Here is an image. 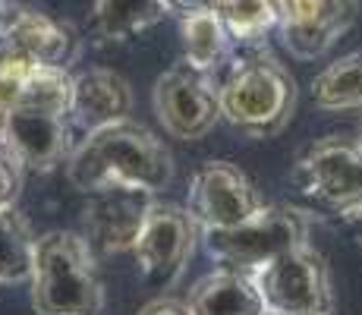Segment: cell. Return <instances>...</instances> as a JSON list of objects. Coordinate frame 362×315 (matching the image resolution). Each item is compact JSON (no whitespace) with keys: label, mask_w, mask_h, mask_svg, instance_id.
I'll use <instances>...</instances> for the list:
<instances>
[{"label":"cell","mask_w":362,"mask_h":315,"mask_svg":"<svg viewBox=\"0 0 362 315\" xmlns=\"http://www.w3.org/2000/svg\"><path fill=\"white\" fill-rule=\"evenodd\" d=\"M264 315H331V312H281V309H264Z\"/></svg>","instance_id":"cell-28"},{"label":"cell","mask_w":362,"mask_h":315,"mask_svg":"<svg viewBox=\"0 0 362 315\" xmlns=\"http://www.w3.org/2000/svg\"><path fill=\"white\" fill-rule=\"evenodd\" d=\"M340 221H344V227L362 243V199L353 202V205H346V208H340Z\"/></svg>","instance_id":"cell-25"},{"label":"cell","mask_w":362,"mask_h":315,"mask_svg":"<svg viewBox=\"0 0 362 315\" xmlns=\"http://www.w3.org/2000/svg\"><path fill=\"white\" fill-rule=\"evenodd\" d=\"M29 281L38 315H98L104 306L95 249L73 230H51L35 240Z\"/></svg>","instance_id":"cell-2"},{"label":"cell","mask_w":362,"mask_h":315,"mask_svg":"<svg viewBox=\"0 0 362 315\" xmlns=\"http://www.w3.org/2000/svg\"><path fill=\"white\" fill-rule=\"evenodd\" d=\"M23 186V164L13 158L10 149H0V205H16Z\"/></svg>","instance_id":"cell-22"},{"label":"cell","mask_w":362,"mask_h":315,"mask_svg":"<svg viewBox=\"0 0 362 315\" xmlns=\"http://www.w3.org/2000/svg\"><path fill=\"white\" fill-rule=\"evenodd\" d=\"M264 306L281 312H331L328 265L309 243L287 249L252 271Z\"/></svg>","instance_id":"cell-7"},{"label":"cell","mask_w":362,"mask_h":315,"mask_svg":"<svg viewBox=\"0 0 362 315\" xmlns=\"http://www.w3.org/2000/svg\"><path fill=\"white\" fill-rule=\"evenodd\" d=\"M186 208L202 230H227L262 208L252 180L230 161H208L189 183Z\"/></svg>","instance_id":"cell-9"},{"label":"cell","mask_w":362,"mask_h":315,"mask_svg":"<svg viewBox=\"0 0 362 315\" xmlns=\"http://www.w3.org/2000/svg\"><path fill=\"white\" fill-rule=\"evenodd\" d=\"M218 13L227 32L240 45H252L264 38L281 19L277 0H218Z\"/></svg>","instance_id":"cell-20"},{"label":"cell","mask_w":362,"mask_h":315,"mask_svg":"<svg viewBox=\"0 0 362 315\" xmlns=\"http://www.w3.org/2000/svg\"><path fill=\"white\" fill-rule=\"evenodd\" d=\"M86 195L88 202L82 212V236L95 249V256L132 252L158 202V193L142 186H104Z\"/></svg>","instance_id":"cell-8"},{"label":"cell","mask_w":362,"mask_h":315,"mask_svg":"<svg viewBox=\"0 0 362 315\" xmlns=\"http://www.w3.org/2000/svg\"><path fill=\"white\" fill-rule=\"evenodd\" d=\"M186 303L192 315H264L268 309L252 271L227 268V265L202 277L189 290Z\"/></svg>","instance_id":"cell-15"},{"label":"cell","mask_w":362,"mask_h":315,"mask_svg":"<svg viewBox=\"0 0 362 315\" xmlns=\"http://www.w3.org/2000/svg\"><path fill=\"white\" fill-rule=\"evenodd\" d=\"M180 35H183L186 63L196 69H205V73H214L224 63L227 51H230V41H233L218 10H199V13L183 16Z\"/></svg>","instance_id":"cell-16"},{"label":"cell","mask_w":362,"mask_h":315,"mask_svg":"<svg viewBox=\"0 0 362 315\" xmlns=\"http://www.w3.org/2000/svg\"><path fill=\"white\" fill-rule=\"evenodd\" d=\"M293 183L318 205L346 208L362 199V139L325 136L299 155Z\"/></svg>","instance_id":"cell-5"},{"label":"cell","mask_w":362,"mask_h":315,"mask_svg":"<svg viewBox=\"0 0 362 315\" xmlns=\"http://www.w3.org/2000/svg\"><path fill=\"white\" fill-rule=\"evenodd\" d=\"M0 51L32 63V67H66L76 51V35L47 13L16 10L13 23L0 35Z\"/></svg>","instance_id":"cell-14"},{"label":"cell","mask_w":362,"mask_h":315,"mask_svg":"<svg viewBox=\"0 0 362 315\" xmlns=\"http://www.w3.org/2000/svg\"><path fill=\"white\" fill-rule=\"evenodd\" d=\"M132 114V88L114 69H86L73 76V98H69V126L73 132H88L127 120Z\"/></svg>","instance_id":"cell-13"},{"label":"cell","mask_w":362,"mask_h":315,"mask_svg":"<svg viewBox=\"0 0 362 315\" xmlns=\"http://www.w3.org/2000/svg\"><path fill=\"white\" fill-rule=\"evenodd\" d=\"M139 315H192V309H189V303H183V299L161 297V299H151L148 306H142Z\"/></svg>","instance_id":"cell-23"},{"label":"cell","mask_w":362,"mask_h":315,"mask_svg":"<svg viewBox=\"0 0 362 315\" xmlns=\"http://www.w3.org/2000/svg\"><path fill=\"white\" fill-rule=\"evenodd\" d=\"M35 236L16 205H0V284H19L32 277Z\"/></svg>","instance_id":"cell-19"},{"label":"cell","mask_w":362,"mask_h":315,"mask_svg":"<svg viewBox=\"0 0 362 315\" xmlns=\"http://www.w3.org/2000/svg\"><path fill=\"white\" fill-rule=\"evenodd\" d=\"M277 29L296 60L328 54L359 16V0H277Z\"/></svg>","instance_id":"cell-11"},{"label":"cell","mask_w":362,"mask_h":315,"mask_svg":"<svg viewBox=\"0 0 362 315\" xmlns=\"http://www.w3.org/2000/svg\"><path fill=\"white\" fill-rule=\"evenodd\" d=\"M6 130H10V110L0 108V149H6Z\"/></svg>","instance_id":"cell-27"},{"label":"cell","mask_w":362,"mask_h":315,"mask_svg":"<svg viewBox=\"0 0 362 315\" xmlns=\"http://www.w3.org/2000/svg\"><path fill=\"white\" fill-rule=\"evenodd\" d=\"M359 139H362V108H359Z\"/></svg>","instance_id":"cell-29"},{"label":"cell","mask_w":362,"mask_h":315,"mask_svg":"<svg viewBox=\"0 0 362 315\" xmlns=\"http://www.w3.org/2000/svg\"><path fill=\"white\" fill-rule=\"evenodd\" d=\"M312 98L322 110H359L362 108V51L344 54L325 67L312 82Z\"/></svg>","instance_id":"cell-17"},{"label":"cell","mask_w":362,"mask_h":315,"mask_svg":"<svg viewBox=\"0 0 362 315\" xmlns=\"http://www.w3.org/2000/svg\"><path fill=\"white\" fill-rule=\"evenodd\" d=\"M6 149L29 171H38V173L54 171L73 151V126H69V117L57 114V110L32 108V104H16L10 110Z\"/></svg>","instance_id":"cell-12"},{"label":"cell","mask_w":362,"mask_h":315,"mask_svg":"<svg viewBox=\"0 0 362 315\" xmlns=\"http://www.w3.org/2000/svg\"><path fill=\"white\" fill-rule=\"evenodd\" d=\"M312 221L290 205H262L252 218L227 230H202L205 252L227 268L255 271L271 258L309 243Z\"/></svg>","instance_id":"cell-4"},{"label":"cell","mask_w":362,"mask_h":315,"mask_svg":"<svg viewBox=\"0 0 362 315\" xmlns=\"http://www.w3.org/2000/svg\"><path fill=\"white\" fill-rule=\"evenodd\" d=\"M218 104L221 117L243 136H277L296 110V79L274 57L249 54L233 60L218 82Z\"/></svg>","instance_id":"cell-3"},{"label":"cell","mask_w":362,"mask_h":315,"mask_svg":"<svg viewBox=\"0 0 362 315\" xmlns=\"http://www.w3.org/2000/svg\"><path fill=\"white\" fill-rule=\"evenodd\" d=\"M167 13H177V16H189L199 10H218V0H164Z\"/></svg>","instance_id":"cell-24"},{"label":"cell","mask_w":362,"mask_h":315,"mask_svg":"<svg viewBox=\"0 0 362 315\" xmlns=\"http://www.w3.org/2000/svg\"><path fill=\"white\" fill-rule=\"evenodd\" d=\"M69 98H73V76L66 73V67H32L19 104L57 110L69 117Z\"/></svg>","instance_id":"cell-21"},{"label":"cell","mask_w":362,"mask_h":315,"mask_svg":"<svg viewBox=\"0 0 362 315\" xmlns=\"http://www.w3.org/2000/svg\"><path fill=\"white\" fill-rule=\"evenodd\" d=\"M151 101H155V114L164 132L183 142L208 136L221 120L218 82L211 79V73L189 67V63H177L173 69H167L155 82Z\"/></svg>","instance_id":"cell-6"},{"label":"cell","mask_w":362,"mask_h":315,"mask_svg":"<svg viewBox=\"0 0 362 315\" xmlns=\"http://www.w3.org/2000/svg\"><path fill=\"white\" fill-rule=\"evenodd\" d=\"M66 177L79 193L104 186H142L158 193L170 186L173 158L155 132L127 117L82 136L66 158Z\"/></svg>","instance_id":"cell-1"},{"label":"cell","mask_w":362,"mask_h":315,"mask_svg":"<svg viewBox=\"0 0 362 315\" xmlns=\"http://www.w3.org/2000/svg\"><path fill=\"white\" fill-rule=\"evenodd\" d=\"M167 13L164 0H95V23L110 41H127L151 29Z\"/></svg>","instance_id":"cell-18"},{"label":"cell","mask_w":362,"mask_h":315,"mask_svg":"<svg viewBox=\"0 0 362 315\" xmlns=\"http://www.w3.org/2000/svg\"><path fill=\"white\" fill-rule=\"evenodd\" d=\"M13 16H16V10L10 6V0H0V35H4L6 25L13 23Z\"/></svg>","instance_id":"cell-26"},{"label":"cell","mask_w":362,"mask_h":315,"mask_svg":"<svg viewBox=\"0 0 362 315\" xmlns=\"http://www.w3.org/2000/svg\"><path fill=\"white\" fill-rule=\"evenodd\" d=\"M199 230L202 227L189 214V208H180L173 202H155L136 246H132L139 271L155 284H170L189 262Z\"/></svg>","instance_id":"cell-10"}]
</instances>
